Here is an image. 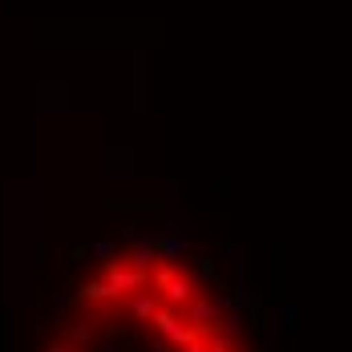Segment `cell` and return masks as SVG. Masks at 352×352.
I'll return each instance as SVG.
<instances>
[{
	"mask_svg": "<svg viewBox=\"0 0 352 352\" xmlns=\"http://www.w3.org/2000/svg\"><path fill=\"white\" fill-rule=\"evenodd\" d=\"M150 287L162 296V304H175V308H182V312L203 296V292H199V283L190 280L178 263H158V267L150 272Z\"/></svg>",
	"mask_w": 352,
	"mask_h": 352,
	"instance_id": "obj_1",
	"label": "cell"
},
{
	"mask_svg": "<svg viewBox=\"0 0 352 352\" xmlns=\"http://www.w3.org/2000/svg\"><path fill=\"white\" fill-rule=\"evenodd\" d=\"M102 276H106L109 287L118 292V300H130L134 292H146V287H150V272H146V267H138L130 255H118V259H109Z\"/></svg>",
	"mask_w": 352,
	"mask_h": 352,
	"instance_id": "obj_2",
	"label": "cell"
},
{
	"mask_svg": "<svg viewBox=\"0 0 352 352\" xmlns=\"http://www.w3.org/2000/svg\"><path fill=\"white\" fill-rule=\"evenodd\" d=\"M158 308H162V296H158L154 287H146V292H134V296L126 300V312L138 320V324H150Z\"/></svg>",
	"mask_w": 352,
	"mask_h": 352,
	"instance_id": "obj_3",
	"label": "cell"
},
{
	"mask_svg": "<svg viewBox=\"0 0 352 352\" xmlns=\"http://www.w3.org/2000/svg\"><path fill=\"white\" fill-rule=\"evenodd\" d=\"M186 320H190L195 328H203V332L211 336V332H214V324L223 320V312H219V304H211L207 296H199V300H195V304L186 308Z\"/></svg>",
	"mask_w": 352,
	"mask_h": 352,
	"instance_id": "obj_4",
	"label": "cell"
},
{
	"mask_svg": "<svg viewBox=\"0 0 352 352\" xmlns=\"http://www.w3.org/2000/svg\"><path fill=\"white\" fill-rule=\"evenodd\" d=\"M130 259H134L138 267H146V272H154V267H158V247L154 243H138L134 251H130Z\"/></svg>",
	"mask_w": 352,
	"mask_h": 352,
	"instance_id": "obj_5",
	"label": "cell"
},
{
	"mask_svg": "<svg viewBox=\"0 0 352 352\" xmlns=\"http://www.w3.org/2000/svg\"><path fill=\"white\" fill-rule=\"evenodd\" d=\"M69 336H73V344H89V340H94V328H89V324H73Z\"/></svg>",
	"mask_w": 352,
	"mask_h": 352,
	"instance_id": "obj_6",
	"label": "cell"
},
{
	"mask_svg": "<svg viewBox=\"0 0 352 352\" xmlns=\"http://www.w3.org/2000/svg\"><path fill=\"white\" fill-rule=\"evenodd\" d=\"M211 352H239V344H235V340H219V336H211Z\"/></svg>",
	"mask_w": 352,
	"mask_h": 352,
	"instance_id": "obj_7",
	"label": "cell"
},
{
	"mask_svg": "<svg viewBox=\"0 0 352 352\" xmlns=\"http://www.w3.org/2000/svg\"><path fill=\"white\" fill-rule=\"evenodd\" d=\"M162 251H166V255H178V251H182V243H178V239H162Z\"/></svg>",
	"mask_w": 352,
	"mask_h": 352,
	"instance_id": "obj_8",
	"label": "cell"
},
{
	"mask_svg": "<svg viewBox=\"0 0 352 352\" xmlns=\"http://www.w3.org/2000/svg\"><path fill=\"white\" fill-rule=\"evenodd\" d=\"M45 352H77V349H73V344H65V340H53Z\"/></svg>",
	"mask_w": 352,
	"mask_h": 352,
	"instance_id": "obj_9",
	"label": "cell"
}]
</instances>
